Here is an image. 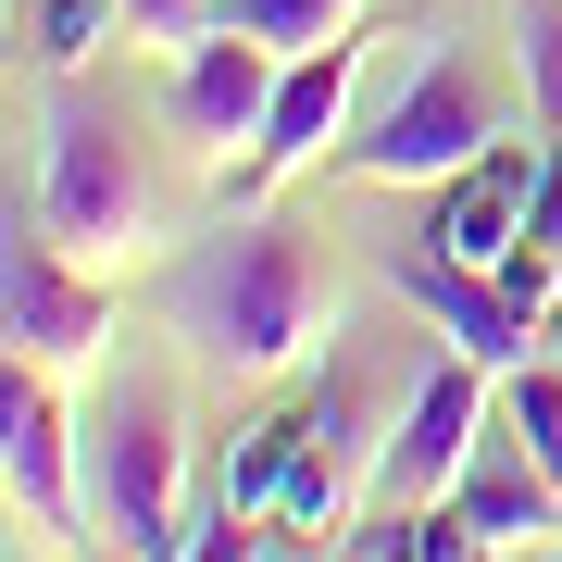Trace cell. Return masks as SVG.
<instances>
[{"instance_id": "1", "label": "cell", "mask_w": 562, "mask_h": 562, "mask_svg": "<svg viewBox=\"0 0 562 562\" xmlns=\"http://www.w3.org/2000/svg\"><path fill=\"white\" fill-rule=\"evenodd\" d=\"M325 313H338V276H325L313 225H288V213H238L225 238H201L162 276V325L225 375H288Z\"/></svg>"}, {"instance_id": "2", "label": "cell", "mask_w": 562, "mask_h": 562, "mask_svg": "<svg viewBox=\"0 0 562 562\" xmlns=\"http://www.w3.org/2000/svg\"><path fill=\"white\" fill-rule=\"evenodd\" d=\"M38 225L88 262V276H113V262H138V250H150V162H138V138H125L101 101H76V88L50 101Z\"/></svg>"}, {"instance_id": "3", "label": "cell", "mask_w": 562, "mask_h": 562, "mask_svg": "<svg viewBox=\"0 0 562 562\" xmlns=\"http://www.w3.org/2000/svg\"><path fill=\"white\" fill-rule=\"evenodd\" d=\"M501 138L513 125H501V88L475 76V50H425V76L401 101L338 138V176H362V188H450L462 162L501 150Z\"/></svg>"}, {"instance_id": "4", "label": "cell", "mask_w": 562, "mask_h": 562, "mask_svg": "<svg viewBox=\"0 0 562 562\" xmlns=\"http://www.w3.org/2000/svg\"><path fill=\"white\" fill-rule=\"evenodd\" d=\"M176 462H188V425L176 401H162L150 375H125L113 401H101V438H88V513H101V538L125 550H150V562H176Z\"/></svg>"}, {"instance_id": "5", "label": "cell", "mask_w": 562, "mask_h": 562, "mask_svg": "<svg viewBox=\"0 0 562 562\" xmlns=\"http://www.w3.org/2000/svg\"><path fill=\"white\" fill-rule=\"evenodd\" d=\"M362 25H338V38H313V50H288V76H276V113H262V138L225 162V213H262L288 176H313V162H338L350 138V88H362Z\"/></svg>"}, {"instance_id": "6", "label": "cell", "mask_w": 562, "mask_h": 562, "mask_svg": "<svg viewBox=\"0 0 562 562\" xmlns=\"http://www.w3.org/2000/svg\"><path fill=\"white\" fill-rule=\"evenodd\" d=\"M0 338H13L25 362H50V375H76L88 350L113 338V301H101V276H88L76 250L50 238H25V201H13V250H0Z\"/></svg>"}, {"instance_id": "7", "label": "cell", "mask_w": 562, "mask_h": 562, "mask_svg": "<svg viewBox=\"0 0 562 562\" xmlns=\"http://www.w3.org/2000/svg\"><path fill=\"white\" fill-rule=\"evenodd\" d=\"M313 401V438H301V475L276 501V538H350V501H375V401H362V362H325Z\"/></svg>"}, {"instance_id": "8", "label": "cell", "mask_w": 562, "mask_h": 562, "mask_svg": "<svg viewBox=\"0 0 562 562\" xmlns=\"http://www.w3.org/2000/svg\"><path fill=\"white\" fill-rule=\"evenodd\" d=\"M0 487H13V525H38V538H76L88 525L63 387H50V362H25V350L0 362Z\"/></svg>"}, {"instance_id": "9", "label": "cell", "mask_w": 562, "mask_h": 562, "mask_svg": "<svg viewBox=\"0 0 562 562\" xmlns=\"http://www.w3.org/2000/svg\"><path fill=\"white\" fill-rule=\"evenodd\" d=\"M387 288L438 325V350H475L487 375H513V362H538V325L513 313V288L487 276V262H450L438 238H387Z\"/></svg>"}, {"instance_id": "10", "label": "cell", "mask_w": 562, "mask_h": 562, "mask_svg": "<svg viewBox=\"0 0 562 562\" xmlns=\"http://www.w3.org/2000/svg\"><path fill=\"white\" fill-rule=\"evenodd\" d=\"M276 76H288L276 38H250V25H201V38L176 50V125H188L213 162H238V150L262 138V113H276Z\"/></svg>"}, {"instance_id": "11", "label": "cell", "mask_w": 562, "mask_h": 562, "mask_svg": "<svg viewBox=\"0 0 562 562\" xmlns=\"http://www.w3.org/2000/svg\"><path fill=\"white\" fill-rule=\"evenodd\" d=\"M538 162L550 150H475L462 162V176L438 188V213H425V238H438L450 262H487V276H501V262L525 250V225H538Z\"/></svg>"}, {"instance_id": "12", "label": "cell", "mask_w": 562, "mask_h": 562, "mask_svg": "<svg viewBox=\"0 0 562 562\" xmlns=\"http://www.w3.org/2000/svg\"><path fill=\"white\" fill-rule=\"evenodd\" d=\"M450 501H462V513L487 525V550H525V538H550V525H562V487H550V475H538V462H525V450L475 462V475H462Z\"/></svg>"}, {"instance_id": "13", "label": "cell", "mask_w": 562, "mask_h": 562, "mask_svg": "<svg viewBox=\"0 0 562 562\" xmlns=\"http://www.w3.org/2000/svg\"><path fill=\"white\" fill-rule=\"evenodd\" d=\"M301 438H313V401H288V413H250V425H238V462H225V513L276 525L288 475H301Z\"/></svg>"}, {"instance_id": "14", "label": "cell", "mask_w": 562, "mask_h": 562, "mask_svg": "<svg viewBox=\"0 0 562 562\" xmlns=\"http://www.w3.org/2000/svg\"><path fill=\"white\" fill-rule=\"evenodd\" d=\"M501 438L562 487V362H513L501 375Z\"/></svg>"}, {"instance_id": "15", "label": "cell", "mask_w": 562, "mask_h": 562, "mask_svg": "<svg viewBox=\"0 0 562 562\" xmlns=\"http://www.w3.org/2000/svg\"><path fill=\"white\" fill-rule=\"evenodd\" d=\"M513 63H525V113H538V138H562V0H525V13H513Z\"/></svg>"}, {"instance_id": "16", "label": "cell", "mask_w": 562, "mask_h": 562, "mask_svg": "<svg viewBox=\"0 0 562 562\" xmlns=\"http://www.w3.org/2000/svg\"><path fill=\"white\" fill-rule=\"evenodd\" d=\"M213 25H250V38H276V50H313V38H338V25H362V0H213Z\"/></svg>"}, {"instance_id": "17", "label": "cell", "mask_w": 562, "mask_h": 562, "mask_svg": "<svg viewBox=\"0 0 562 562\" xmlns=\"http://www.w3.org/2000/svg\"><path fill=\"white\" fill-rule=\"evenodd\" d=\"M113 25H125V0H38V76L63 88V76H76L88 50L113 38Z\"/></svg>"}, {"instance_id": "18", "label": "cell", "mask_w": 562, "mask_h": 562, "mask_svg": "<svg viewBox=\"0 0 562 562\" xmlns=\"http://www.w3.org/2000/svg\"><path fill=\"white\" fill-rule=\"evenodd\" d=\"M201 25H213V0H125V38L138 50H188Z\"/></svg>"}, {"instance_id": "19", "label": "cell", "mask_w": 562, "mask_h": 562, "mask_svg": "<svg viewBox=\"0 0 562 562\" xmlns=\"http://www.w3.org/2000/svg\"><path fill=\"white\" fill-rule=\"evenodd\" d=\"M525 238L562 250V138H550V162H538V225H525Z\"/></svg>"}]
</instances>
